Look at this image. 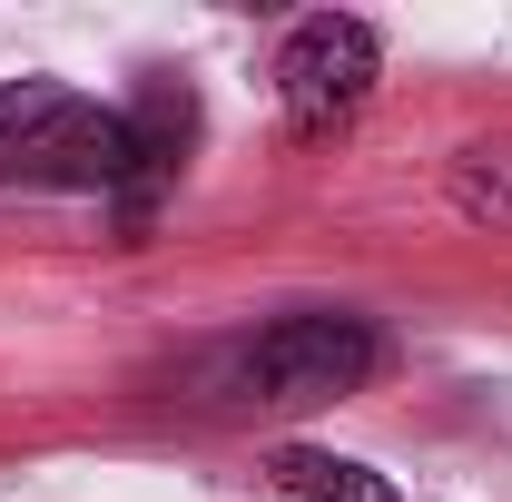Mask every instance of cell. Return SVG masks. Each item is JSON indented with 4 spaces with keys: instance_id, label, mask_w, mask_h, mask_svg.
I'll use <instances>...</instances> for the list:
<instances>
[{
    "instance_id": "5",
    "label": "cell",
    "mask_w": 512,
    "mask_h": 502,
    "mask_svg": "<svg viewBox=\"0 0 512 502\" xmlns=\"http://www.w3.org/2000/svg\"><path fill=\"white\" fill-rule=\"evenodd\" d=\"M276 483H286V502H404L394 483H384V473L345 463V453H316V443L276 453Z\"/></svg>"
},
{
    "instance_id": "2",
    "label": "cell",
    "mask_w": 512,
    "mask_h": 502,
    "mask_svg": "<svg viewBox=\"0 0 512 502\" xmlns=\"http://www.w3.org/2000/svg\"><path fill=\"white\" fill-rule=\"evenodd\" d=\"M119 178H128L119 109L79 99L60 79L0 89V188H119Z\"/></svg>"
},
{
    "instance_id": "1",
    "label": "cell",
    "mask_w": 512,
    "mask_h": 502,
    "mask_svg": "<svg viewBox=\"0 0 512 502\" xmlns=\"http://www.w3.org/2000/svg\"><path fill=\"white\" fill-rule=\"evenodd\" d=\"M384 365V335L355 306H306L256 325L247 345L217 355V394L227 404H266V414H306V404H335Z\"/></svg>"
},
{
    "instance_id": "6",
    "label": "cell",
    "mask_w": 512,
    "mask_h": 502,
    "mask_svg": "<svg viewBox=\"0 0 512 502\" xmlns=\"http://www.w3.org/2000/svg\"><path fill=\"white\" fill-rule=\"evenodd\" d=\"M453 207L483 217V227H512V148H473L453 168Z\"/></svg>"
},
{
    "instance_id": "3",
    "label": "cell",
    "mask_w": 512,
    "mask_h": 502,
    "mask_svg": "<svg viewBox=\"0 0 512 502\" xmlns=\"http://www.w3.org/2000/svg\"><path fill=\"white\" fill-rule=\"evenodd\" d=\"M375 69H384V40L365 30V20H345V10L306 20V30L276 50V99H286V128H296V138L345 128L365 99H375Z\"/></svg>"
},
{
    "instance_id": "4",
    "label": "cell",
    "mask_w": 512,
    "mask_h": 502,
    "mask_svg": "<svg viewBox=\"0 0 512 502\" xmlns=\"http://www.w3.org/2000/svg\"><path fill=\"white\" fill-rule=\"evenodd\" d=\"M119 128H128V178H119V197H128V217H148V197L168 188V178L188 168V148H197V99L178 89V79H148V89L119 109Z\"/></svg>"
}]
</instances>
